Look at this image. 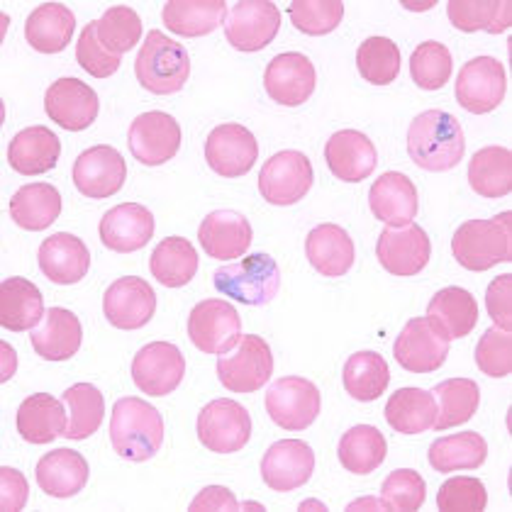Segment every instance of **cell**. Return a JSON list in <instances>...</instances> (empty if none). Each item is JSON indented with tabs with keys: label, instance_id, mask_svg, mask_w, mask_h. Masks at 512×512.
<instances>
[{
	"label": "cell",
	"instance_id": "1",
	"mask_svg": "<svg viewBox=\"0 0 512 512\" xmlns=\"http://www.w3.org/2000/svg\"><path fill=\"white\" fill-rule=\"evenodd\" d=\"M408 152L420 169L434 174L459 166L466 152L459 120L444 110H425L417 115L408 130Z\"/></svg>",
	"mask_w": 512,
	"mask_h": 512
},
{
	"label": "cell",
	"instance_id": "2",
	"mask_svg": "<svg viewBox=\"0 0 512 512\" xmlns=\"http://www.w3.org/2000/svg\"><path fill=\"white\" fill-rule=\"evenodd\" d=\"M110 442L122 459L142 461L154 459L164 444V420L154 405L139 398H120L110 420Z\"/></svg>",
	"mask_w": 512,
	"mask_h": 512
},
{
	"label": "cell",
	"instance_id": "3",
	"mask_svg": "<svg viewBox=\"0 0 512 512\" xmlns=\"http://www.w3.org/2000/svg\"><path fill=\"white\" fill-rule=\"evenodd\" d=\"M456 264L464 269L481 271L512 261V213L491 217V220H469L456 230L452 239Z\"/></svg>",
	"mask_w": 512,
	"mask_h": 512
},
{
	"label": "cell",
	"instance_id": "4",
	"mask_svg": "<svg viewBox=\"0 0 512 512\" xmlns=\"http://www.w3.org/2000/svg\"><path fill=\"white\" fill-rule=\"evenodd\" d=\"M135 74L139 86L147 88L149 93L171 96L186 86L188 76H191V57L181 42L161 35L159 30H152L139 47Z\"/></svg>",
	"mask_w": 512,
	"mask_h": 512
},
{
	"label": "cell",
	"instance_id": "5",
	"mask_svg": "<svg viewBox=\"0 0 512 512\" xmlns=\"http://www.w3.org/2000/svg\"><path fill=\"white\" fill-rule=\"evenodd\" d=\"M217 293L242 305H269L281 288V271L269 254H252L222 266L213 278Z\"/></svg>",
	"mask_w": 512,
	"mask_h": 512
},
{
	"label": "cell",
	"instance_id": "6",
	"mask_svg": "<svg viewBox=\"0 0 512 512\" xmlns=\"http://www.w3.org/2000/svg\"><path fill=\"white\" fill-rule=\"evenodd\" d=\"M198 439L215 454H235L252 439V417L232 398H217L198 415Z\"/></svg>",
	"mask_w": 512,
	"mask_h": 512
},
{
	"label": "cell",
	"instance_id": "7",
	"mask_svg": "<svg viewBox=\"0 0 512 512\" xmlns=\"http://www.w3.org/2000/svg\"><path fill=\"white\" fill-rule=\"evenodd\" d=\"M322 395L313 381L303 376L278 378L266 391V413L288 432L308 430L320 415Z\"/></svg>",
	"mask_w": 512,
	"mask_h": 512
},
{
	"label": "cell",
	"instance_id": "8",
	"mask_svg": "<svg viewBox=\"0 0 512 512\" xmlns=\"http://www.w3.org/2000/svg\"><path fill=\"white\" fill-rule=\"evenodd\" d=\"M188 337L203 354H227L242 339V320L237 308L220 298L203 300L188 317Z\"/></svg>",
	"mask_w": 512,
	"mask_h": 512
},
{
	"label": "cell",
	"instance_id": "9",
	"mask_svg": "<svg viewBox=\"0 0 512 512\" xmlns=\"http://www.w3.org/2000/svg\"><path fill=\"white\" fill-rule=\"evenodd\" d=\"M315 171L310 159L296 149L278 152L259 174V193L271 205H296L310 193Z\"/></svg>",
	"mask_w": 512,
	"mask_h": 512
},
{
	"label": "cell",
	"instance_id": "10",
	"mask_svg": "<svg viewBox=\"0 0 512 512\" xmlns=\"http://www.w3.org/2000/svg\"><path fill=\"white\" fill-rule=\"evenodd\" d=\"M274 374V354L266 339L247 335L239 339L235 354L217 361V378L232 393H256Z\"/></svg>",
	"mask_w": 512,
	"mask_h": 512
},
{
	"label": "cell",
	"instance_id": "11",
	"mask_svg": "<svg viewBox=\"0 0 512 512\" xmlns=\"http://www.w3.org/2000/svg\"><path fill=\"white\" fill-rule=\"evenodd\" d=\"M505 91H508V76L505 66L495 57L471 59L456 79V100L473 115L493 113L505 100Z\"/></svg>",
	"mask_w": 512,
	"mask_h": 512
},
{
	"label": "cell",
	"instance_id": "12",
	"mask_svg": "<svg viewBox=\"0 0 512 512\" xmlns=\"http://www.w3.org/2000/svg\"><path fill=\"white\" fill-rule=\"evenodd\" d=\"M449 339L430 317H413L393 344V356L410 374H432L447 361Z\"/></svg>",
	"mask_w": 512,
	"mask_h": 512
},
{
	"label": "cell",
	"instance_id": "13",
	"mask_svg": "<svg viewBox=\"0 0 512 512\" xmlns=\"http://www.w3.org/2000/svg\"><path fill=\"white\" fill-rule=\"evenodd\" d=\"M281 30V10L269 0H244L230 10L225 37L239 52H259L276 40Z\"/></svg>",
	"mask_w": 512,
	"mask_h": 512
},
{
	"label": "cell",
	"instance_id": "14",
	"mask_svg": "<svg viewBox=\"0 0 512 512\" xmlns=\"http://www.w3.org/2000/svg\"><path fill=\"white\" fill-rule=\"evenodd\" d=\"M259 142L244 125L227 122L215 127L205 139V161L222 178H239L254 169Z\"/></svg>",
	"mask_w": 512,
	"mask_h": 512
},
{
	"label": "cell",
	"instance_id": "15",
	"mask_svg": "<svg viewBox=\"0 0 512 512\" xmlns=\"http://www.w3.org/2000/svg\"><path fill=\"white\" fill-rule=\"evenodd\" d=\"M376 256L393 276H417L432 259V242L420 225L386 227L378 237Z\"/></svg>",
	"mask_w": 512,
	"mask_h": 512
},
{
	"label": "cell",
	"instance_id": "16",
	"mask_svg": "<svg viewBox=\"0 0 512 512\" xmlns=\"http://www.w3.org/2000/svg\"><path fill=\"white\" fill-rule=\"evenodd\" d=\"M183 374H186V359L171 342L147 344L132 361V381L139 391L154 398L174 393L181 386Z\"/></svg>",
	"mask_w": 512,
	"mask_h": 512
},
{
	"label": "cell",
	"instance_id": "17",
	"mask_svg": "<svg viewBox=\"0 0 512 512\" xmlns=\"http://www.w3.org/2000/svg\"><path fill=\"white\" fill-rule=\"evenodd\" d=\"M127 178L125 157L110 144L86 149L74 164V186L81 196L103 200L120 193Z\"/></svg>",
	"mask_w": 512,
	"mask_h": 512
},
{
	"label": "cell",
	"instance_id": "18",
	"mask_svg": "<svg viewBox=\"0 0 512 512\" xmlns=\"http://www.w3.org/2000/svg\"><path fill=\"white\" fill-rule=\"evenodd\" d=\"M315 452L300 439H281L271 444L261 459V478L276 493H291L313 478Z\"/></svg>",
	"mask_w": 512,
	"mask_h": 512
},
{
	"label": "cell",
	"instance_id": "19",
	"mask_svg": "<svg viewBox=\"0 0 512 512\" xmlns=\"http://www.w3.org/2000/svg\"><path fill=\"white\" fill-rule=\"evenodd\" d=\"M127 142L139 164L161 166L174 159L181 149V127L169 113L152 110L132 122Z\"/></svg>",
	"mask_w": 512,
	"mask_h": 512
},
{
	"label": "cell",
	"instance_id": "20",
	"mask_svg": "<svg viewBox=\"0 0 512 512\" xmlns=\"http://www.w3.org/2000/svg\"><path fill=\"white\" fill-rule=\"evenodd\" d=\"M44 110L49 120L69 132L88 130L100 113L98 93L79 79H59L44 93Z\"/></svg>",
	"mask_w": 512,
	"mask_h": 512
},
{
	"label": "cell",
	"instance_id": "21",
	"mask_svg": "<svg viewBox=\"0 0 512 512\" xmlns=\"http://www.w3.org/2000/svg\"><path fill=\"white\" fill-rule=\"evenodd\" d=\"M264 86L271 100L286 108H298L315 93L317 71L305 54L286 52L269 61L264 74Z\"/></svg>",
	"mask_w": 512,
	"mask_h": 512
},
{
	"label": "cell",
	"instance_id": "22",
	"mask_svg": "<svg viewBox=\"0 0 512 512\" xmlns=\"http://www.w3.org/2000/svg\"><path fill=\"white\" fill-rule=\"evenodd\" d=\"M103 313L118 330H139L157 313V296L144 278L125 276L105 291Z\"/></svg>",
	"mask_w": 512,
	"mask_h": 512
},
{
	"label": "cell",
	"instance_id": "23",
	"mask_svg": "<svg viewBox=\"0 0 512 512\" xmlns=\"http://www.w3.org/2000/svg\"><path fill=\"white\" fill-rule=\"evenodd\" d=\"M98 232L100 242L113 252H137L154 237V215L139 203H122L103 215Z\"/></svg>",
	"mask_w": 512,
	"mask_h": 512
},
{
	"label": "cell",
	"instance_id": "24",
	"mask_svg": "<svg viewBox=\"0 0 512 512\" xmlns=\"http://www.w3.org/2000/svg\"><path fill=\"white\" fill-rule=\"evenodd\" d=\"M252 225L244 215L235 213V210H217L210 213L200 222L198 230V242L203 247V252L213 259L230 261L237 256L247 254V249L252 247Z\"/></svg>",
	"mask_w": 512,
	"mask_h": 512
},
{
	"label": "cell",
	"instance_id": "25",
	"mask_svg": "<svg viewBox=\"0 0 512 512\" xmlns=\"http://www.w3.org/2000/svg\"><path fill=\"white\" fill-rule=\"evenodd\" d=\"M325 159L335 178L344 183H359L374 174L378 152L369 137L356 130H342L330 137Z\"/></svg>",
	"mask_w": 512,
	"mask_h": 512
},
{
	"label": "cell",
	"instance_id": "26",
	"mask_svg": "<svg viewBox=\"0 0 512 512\" xmlns=\"http://www.w3.org/2000/svg\"><path fill=\"white\" fill-rule=\"evenodd\" d=\"M40 269L57 286H74L91 269V252L81 237L57 232L42 242Z\"/></svg>",
	"mask_w": 512,
	"mask_h": 512
},
{
	"label": "cell",
	"instance_id": "27",
	"mask_svg": "<svg viewBox=\"0 0 512 512\" xmlns=\"http://www.w3.org/2000/svg\"><path fill=\"white\" fill-rule=\"evenodd\" d=\"M369 205L374 217L386 222V227L410 225L417 215L415 183L400 171H386L371 186Z\"/></svg>",
	"mask_w": 512,
	"mask_h": 512
},
{
	"label": "cell",
	"instance_id": "28",
	"mask_svg": "<svg viewBox=\"0 0 512 512\" xmlns=\"http://www.w3.org/2000/svg\"><path fill=\"white\" fill-rule=\"evenodd\" d=\"M61 157V139L49 127H25L10 139L8 164L22 176H40L52 171Z\"/></svg>",
	"mask_w": 512,
	"mask_h": 512
},
{
	"label": "cell",
	"instance_id": "29",
	"mask_svg": "<svg viewBox=\"0 0 512 512\" xmlns=\"http://www.w3.org/2000/svg\"><path fill=\"white\" fill-rule=\"evenodd\" d=\"M35 352L47 361H69L81 349L83 327L71 310L52 308L30 335Z\"/></svg>",
	"mask_w": 512,
	"mask_h": 512
},
{
	"label": "cell",
	"instance_id": "30",
	"mask_svg": "<svg viewBox=\"0 0 512 512\" xmlns=\"http://www.w3.org/2000/svg\"><path fill=\"white\" fill-rule=\"evenodd\" d=\"M305 254H308V261L317 274L327 278L344 276L356 259L354 239L347 235V230H342L339 225H330V222L310 232L308 242H305Z\"/></svg>",
	"mask_w": 512,
	"mask_h": 512
},
{
	"label": "cell",
	"instance_id": "31",
	"mask_svg": "<svg viewBox=\"0 0 512 512\" xmlns=\"http://www.w3.org/2000/svg\"><path fill=\"white\" fill-rule=\"evenodd\" d=\"M44 320L42 291L27 278L13 276L0 283V325L10 332L35 330Z\"/></svg>",
	"mask_w": 512,
	"mask_h": 512
},
{
	"label": "cell",
	"instance_id": "32",
	"mask_svg": "<svg viewBox=\"0 0 512 512\" xmlns=\"http://www.w3.org/2000/svg\"><path fill=\"white\" fill-rule=\"evenodd\" d=\"M37 483L52 498H74L88 483V461L74 449H54L37 464Z\"/></svg>",
	"mask_w": 512,
	"mask_h": 512
},
{
	"label": "cell",
	"instance_id": "33",
	"mask_svg": "<svg viewBox=\"0 0 512 512\" xmlns=\"http://www.w3.org/2000/svg\"><path fill=\"white\" fill-rule=\"evenodd\" d=\"M76 32V18L66 5L44 3L30 13L25 22V40L35 52L59 54Z\"/></svg>",
	"mask_w": 512,
	"mask_h": 512
},
{
	"label": "cell",
	"instance_id": "34",
	"mask_svg": "<svg viewBox=\"0 0 512 512\" xmlns=\"http://www.w3.org/2000/svg\"><path fill=\"white\" fill-rule=\"evenodd\" d=\"M166 30L181 37H203L225 25L227 3L222 0H169L161 10Z\"/></svg>",
	"mask_w": 512,
	"mask_h": 512
},
{
	"label": "cell",
	"instance_id": "35",
	"mask_svg": "<svg viewBox=\"0 0 512 512\" xmlns=\"http://www.w3.org/2000/svg\"><path fill=\"white\" fill-rule=\"evenodd\" d=\"M66 410L59 398L35 393L22 400L18 410V432L30 444H49L66 432Z\"/></svg>",
	"mask_w": 512,
	"mask_h": 512
},
{
	"label": "cell",
	"instance_id": "36",
	"mask_svg": "<svg viewBox=\"0 0 512 512\" xmlns=\"http://www.w3.org/2000/svg\"><path fill=\"white\" fill-rule=\"evenodd\" d=\"M61 215V193L52 183H27L10 198V217L22 230L40 232Z\"/></svg>",
	"mask_w": 512,
	"mask_h": 512
},
{
	"label": "cell",
	"instance_id": "37",
	"mask_svg": "<svg viewBox=\"0 0 512 512\" xmlns=\"http://www.w3.org/2000/svg\"><path fill=\"white\" fill-rule=\"evenodd\" d=\"M427 317L439 327L447 339H461L471 335L478 322V303L469 291L459 286L442 288L437 296H432L427 305Z\"/></svg>",
	"mask_w": 512,
	"mask_h": 512
},
{
	"label": "cell",
	"instance_id": "38",
	"mask_svg": "<svg viewBox=\"0 0 512 512\" xmlns=\"http://www.w3.org/2000/svg\"><path fill=\"white\" fill-rule=\"evenodd\" d=\"M386 420L400 434L430 432L437 422V400L422 388H400L388 398Z\"/></svg>",
	"mask_w": 512,
	"mask_h": 512
},
{
	"label": "cell",
	"instance_id": "39",
	"mask_svg": "<svg viewBox=\"0 0 512 512\" xmlns=\"http://www.w3.org/2000/svg\"><path fill=\"white\" fill-rule=\"evenodd\" d=\"M149 269L161 286L183 288L198 274V252L186 237H166L149 259Z\"/></svg>",
	"mask_w": 512,
	"mask_h": 512
},
{
	"label": "cell",
	"instance_id": "40",
	"mask_svg": "<svg viewBox=\"0 0 512 512\" xmlns=\"http://www.w3.org/2000/svg\"><path fill=\"white\" fill-rule=\"evenodd\" d=\"M437 400V422L434 430L444 432L449 427H459L476 415L481 405V388L471 378H449L432 391Z\"/></svg>",
	"mask_w": 512,
	"mask_h": 512
},
{
	"label": "cell",
	"instance_id": "41",
	"mask_svg": "<svg viewBox=\"0 0 512 512\" xmlns=\"http://www.w3.org/2000/svg\"><path fill=\"white\" fill-rule=\"evenodd\" d=\"M469 183L481 198H505L512 191V152L508 147H483L473 154Z\"/></svg>",
	"mask_w": 512,
	"mask_h": 512
},
{
	"label": "cell",
	"instance_id": "42",
	"mask_svg": "<svg viewBox=\"0 0 512 512\" xmlns=\"http://www.w3.org/2000/svg\"><path fill=\"white\" fill-rule=\"evenodd\" d=\"M337 454L344 469L356 473V476H366L386 461L388 444L376 427L356 425L342 434Z\"/></svg>",
	"mask_w": 512,
	"mask_h": 512
},
{
	"label": "cell",
	"instance_id": "43",
	"mask_svg": "<svg viewBox=\"0 0 512 512\" xmlns=\"http://www.w3.org/2000/svg\"><path fill=\"white\" fill-rule=\"evenodd\" d=\"M488 456L486 439L478 432H459L442 437L430 447V466L439 473L478 469Z\"/></svg>",
	"mask_w": 512,
	"mask_h": 512
},
{
	"label": "cell",
	"instance_id": "44",
	"mask_svg": "<svg viewBox=\"0 0 512 512\" xmlns=\"http://www.w3.org/2000/svg\"><path fill=\"white\" fill-rule=\"evenodd\" d=\"M342 378L344 388L354 400L371 403V400L381 398L386 393L388 383H391V369H388L386 359L381 354L359 352L347 359Z\"/></svg>",
	"mask_w": 512,
	"mask_h": 512
},
{
	"label": "cell",
	"instance_id": "45",
	"mask_svg": "<svg viewBox=\"0 0 512 512\" xmlns=\"http://www.w3.org/2000/svg\"><path fill=\"white\" fill-rule=\"evenodd\" d=\"M64 405L69 408V427L64 437L81 442L93 437L103 425L105 398L93 383H76L64 393Z\"/></svg>",
	"mask_w": 512,
	"mask_h": 512
},
{
	"label": "cell",
	"instance_id": "46",
	"mask_svg": "<svg viewBox=\"0 0 512 512\" xmlns=\"http://www.w3.org/2000/svg\"><path fill=\"white\" fill-rule=\"evenodd\" d=\"M447 15L452 25L461 32H491L503 35L512 25V3H473V0H452L447 5Z\"/></svg>",
	"mask_w": 512,
	"mask_h": 512
},
{
	"label": "cell",
	"instance_id": "47",
	"mask_svg": "<svg viewBox=\"0 0 512 512\" xmlns=\"http://www.w3.org/2000/svg\"><path fill=\"white\" fill-rule=\"evenodd\" d=\"M356 66L364 81L374 86H388L400 74V49L388 37H369L356 52Z\"/></svg>",
	"mask_w": 512,
	"mask_h": 512
},
{
	"label": "cell",
	"instance_id": "48",
	"mask_svg": "<svg viewBox=\"0 0 512 512\" xmlns=\"http://www.w3.org/2000/svg\"><path fill=\"white\" fill-rule=\"evenodd\" d=\"M454 59L442 42H420L410 57V76L422 91H439L452 79Z\"/></svg>",
	"mask_w": 512,
	"mask_h": 512
},
{
	"label": "cell",
	"instance_id": "49",
	"mask_svg": "<svg viewBox=\"0 0 512 512\" xmlns=\"http://www.w3.org/2000/svg\"><path fill=\"white\" fill-rule=\"evenodd\" d=\"M142 37V18L137 10L127 5H115L105 10L103 18L98 20V40L115 57L135 49Z\"/></svg>",
	"mask_w": 512,
	"mask_h": 512
},
{
	"label": "cell",
	"instance_id": "50",
	"mask_svg": "<svg viewBox=\"0 0 512 512\" xmlns=\"http://www.w3.org/2000/svg\"><path fill=\"white\" fill-rule=\"evenodd\" d=\"M293 27L305 35H330L344 18V3L339 0H296L288 8Z\"/></svg>",
	"mask_w": 512,
	"mask_h": 512
},
{
	"label": "cell",
	"instance_id": "51",
	"mask_svg": "<svg viewBox=\"0 0 512 512\" xmlns=\"http://www.w3.org/2000/svg\"><path fill=\"white\" fill-rule=\"evenodd\" d=\"M427 498L425 478L413 469H398L383 481L381 503L386 510L413 512L420 510Z\"/></svg>",
	"mask_w": 512,
	"mask_h": 512
},
{
	"label": "cell",
	"instance_id": "52",
	"mask_svg": "<svg viewBox=\"0 0 512 512\" xmlns=\"http://www.w3.org/2000/svg\"><path fill=\"white\" fill-rule=\"evenodd\" d=\"M488 505V493L478 478L454 476L442 483L437 493V508L444 512H483Z\"/></svg>",
	"mask_w": 512,
	"mask_h": 512
},
{
	"label": "cell",
	"instance_id": "53",
	"mask_svg": "<svg viewBox=\"0 0 512 512\" xmlns=\"http://www.w3.org/2000/svg\"><path fill=\"white\" fill-rule=\"evenodd\" d=\"M478 369L491 378H505L512 374V332H503L498 327L483 332L476 344Z\"/></svg>",
	"mask_w": 512,
	"mask_h": 512
},
{
	"label": "cell",
	"instance_id": "54",
	"mask_svg": "<svg viewBox=\"0 0 512 512\" xmlns=\"http://www.w3.org/2000/svg\"><path fill=\"white\" fill-rule=\"evenodd\" d=\"M76 59L81 69H86L93 79H108L120 69L122 57H115L98 40V20L88 22L81 30L79 42H76Z\"/></svg>",
	"mask_w": 512,
	"mask_h": 512
},
{
	"label": "cell",
	"instance_id": "55",
	"mask_svg": "<svg viewBox=\"0 0 512 512\" xmlns=\"http://www.w3.org/2000/svg\"><path fill=\"white\" fill-rule=\"evenodd\" d=\"M486 305L488 313L495 327L503 332H512V276H498L493 278L491 286L486 291Z\"/></svg>",
	"mask_w": 512,
	"mask_h": 512
},
{
	"label": "cell",
	"instance_id": "56",
	"mask_svg": "<svg viewBox=\"0 0 512 512\" xmlns=\"http://www.w3.org/2000/svg\"><path fill=\"white\" fill-rule=\"evenodd\" d=\"M27 498H30V486H27L25 476L10 466H3L0 469V505L3 510H22L27 505Z\"/></svg>",
	"mask_w": 512,
	"mask_h": 512
},
{
	"label": "cell",
	"instance_id": "57",
	"mask_svg": "<svg viewBox=\"0 0 512 512\" xmlns=\"http://www.w3.org/2000/svg\"><path fill=\"white\" fill-rule=\"evenodd\" d=\"M242 503L222 486H208L203 493L196 495L191 503V512H208V510H239Z\"/></svg>",
	"mask_w": 512,
	"mask_h": 512
},
{
	"label": "cell",
	"instance_id": "58",
	"mask_svg": "<svg viewBox=\"0 0 512 512\" xmlns=\"http://www.w3.org/2000/svg\"><path fill=\"white\" fill-rule=\"evenodd\" d=\"M0 366H3V374H0V381H8L15 371V352L10 344H0Z\"/></svg>",
	"mask_w": 512,
	"mask_h": 512
},
{
	"label": "cell",
	"instance_id": "59",
	"mask_svg": "<svg viewBox=\"0 0 512 512\" xmlns=\"http://www.w3.org/2000/svg\"><path fill=\"white\" fill-rule=\"evenodd\" d=\"M364 508H369V510H386L383 508V503L381 500H376V498H364V500H354L352 505H349L347 510H364Z\"/></svg>",
	"mask_w": 512,
	"mask_h": 512
},
{
	"label": "cell",
	"instance_id": "60",
	"mask_svg": "<svg viewBox=\"0 0 512 512\" xmlns=\"http://www.w3.org/2000/svg\"><path fill=\"white\" fill-rule=\"evenodd\" d=\"M434 0L432 3H420V5H410V3H403V8H408V10H430V8H434Z\"/></svg>",
	"mask_w": 512,
	"mask_h": 512
}]
</instances>
